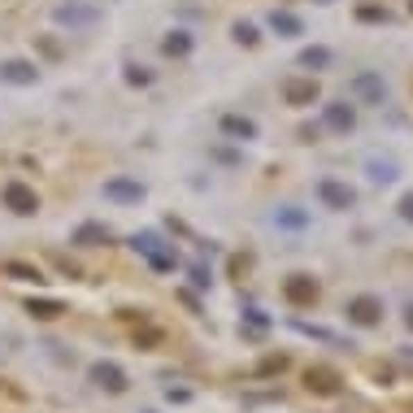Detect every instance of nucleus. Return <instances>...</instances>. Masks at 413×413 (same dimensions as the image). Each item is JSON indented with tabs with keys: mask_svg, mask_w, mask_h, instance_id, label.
<instances>
[{
	"mask_svg": "<svg viewBox=\"0 0 413 413\" xmlns=\"http://www.w3.org/2000/svg\"><path fill=\"white\" fill-rule=\"evenodd\" d=\"M357 318H361V322H370V318H374V305H370V301H361V305H357Z\"/></svg>",
	"mask_w": 413,
	"mask_h": 413,
	"instance_id": "nucleus-1",
	"label": "nucleus"
}]
</instances>
